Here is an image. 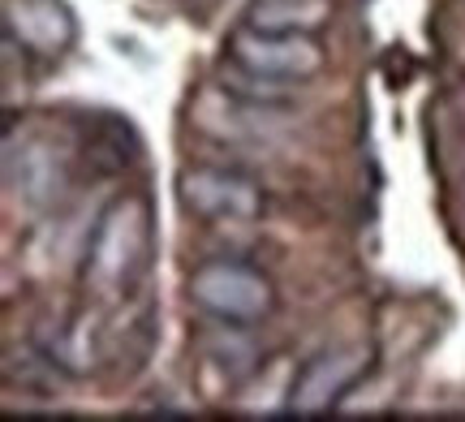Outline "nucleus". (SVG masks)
<instances>
[{"mask_svg": "<svg viewBox=\"0 0 465 422\" xmlns=\"http://www.w3.org/2000/svg\"><path fill=\"white\" fill-rule=\"evenodd\" d=\"M224 86H229L232 95H242V100H254V103H272V108H284L289 95H293V83H276V78H263V74H250L242 65H224Z\"/></svg>", "mask_w": 465, "mask_h": 422, "instance_id": "9d476101", "label": "nucleus"}, {"mask_svg": "<svg viewBox=\"0 0 465 422\" xmlns=\"http://www.w3.org/2000/svg\"><path fill=\"white\" fill-rule=\"evenodd\" d=\"M151 250H155V224H151V203L138 194L113 199L100 211L95 229L86 237L83 280L100 298H121L147 276Z\"/></svg>", "mask_w": 465, "mask_h": 422, "instance_id": "f257e3e1", "label": "nucleus"}, {"mask_svg": "<svg viewBox=\"0 0 465 422\" xmlns=\"http://www.w3.org/2000/svg\"><path fill=\"white\" fill-rule=\"evenodd\" d=\"M229 61L250 69V74H263V78L298 86L323 69L328 52H323V44H319L315 34H281V31L242 26L229 39Z\"/></svg>", "mask_w": 465, "mask_h": 422, "instance_id": "7ed1b4c3", "label": "nucleus"}, {"mask_svg": "<svg viewBox=\"0 0 465 422\" xmlns=\"http://www.w3.org/2000/svg\"><path fill=\"white\" fill-rule=\"evenodd\" d=\"M5 34H14L26 52L61 56L78 39V22L61 0H5Z\"/></svg>", "mask_w": 465, "mask_h": 422, "instance_id": "0eeeda50", "label": "nucleus"}, {"mask_svg": "<svg viewBox=\"0 0 465 422\" xmlns=\"http://www.w3.org/2000/svg\"><path fill=\"white\" fill-rule=\"evenodd\" d=\"M65 155L48 138H26L17 147L14 138L5 142V186L26 211H48L65 194Z\"/></svg>", "mask_w": 465, "mask_h": 422, "instance_id": "423d86ee", "label": "nucleus"}, {"mask_svg": "<svg viewBox=\"0 0 465 422\" xmlns=\"http://www.w3.org/2000/svg\"><path fill=\"white\" fill-rule=\"evenodd\" d=\"M190 298L207 319L224 323H263L276 310V289L259 268L237 259H212L190 271Z\"/></svg>", "mask_w": 465, "mask_h": 422, "instance_id": "f03ea898", "label": "nucleus"}, {"mask_svg": "<svg viewBox=\"0 0 465 422\" xmlns=\"http://www.w3.org/2000/svg\"><path fill=\"white\" fill-rule=\"evenodd\" d=\"M203 358H207V367L224 371L229 379H250V375H259V349H254V340H250L246 323L216 319V328L203 337Z\"/></svg>", "mask_w": 465, "mask_h": 422, "instance_id": "1a4fd4ad", "label": "nucleus"}, {"mask_svg": "<svg viewBox=\"0 0 465 422\" xmlns=\"http://www.w3.org/2000/svg\"><path fill=\"white\" fill-rule=\"evenodd\" d=\"M332 0H254L246 9V26L281 34H319L332 22Z\"/></svg>", "mask_w": 465, "mask_h": 422, "instance_id": "6e6552de", "label": "nucleus"}, {"mask_svg": "<svg viewBox=\"0 0 465 422\" xmlns=\"http://www.w3.org/2000/svg\"><path fill=\"white\" fill-rule=\"evenodd\" d=\"M177 194L182 207L199 220H216V224H250L263 216V186L237 169H182L177 177Z\"/></svg>", "mask_w": 465, "mask_h": 422, "instance_id": "39448f33", "label": "nucleus"}, {"mask_svg": "<svg viewBox=\"0 0 465 422\" xmlns=\"http://www.w3.org/2000/svg\"><path fill=\"white\" fill-rule=\"evenodd\" d=\"M199 5H207V0H199Z\"/></svg>", "mask_w": 465, "mask_h": 422, "instance_id": "9b49d317", "label": "nucleus"}, {"mask_svg": "<svg viewBox=\"0 0 465 422\" xmlns=\"http://www.w3.org/2000/svg\"><path fill=\"white\" fill-rule=\"evenodd\" d=\"M371 349L366 345H341V349H323L315 354L289 384V401L284 409L289 414H332L349 392L371 375Z\"/></svg>", "mask_w": 465, "mask_h": 422, "instance_id": "20e7f679", "label": "nucleus"}]
</instances>
